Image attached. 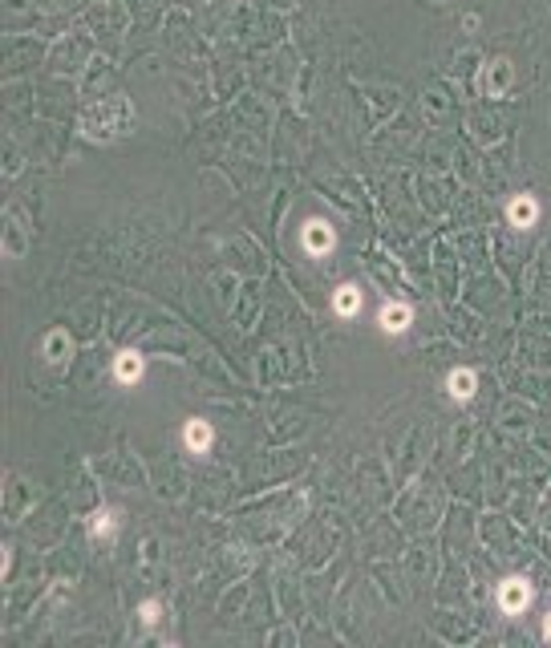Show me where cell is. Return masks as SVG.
Segmentation results:
<instances>
[{
    "label": "cell",
    "mask_w": 551,
    "mask_h": 648,
    "mask_svg": "<svg viewBox=\"0 0 551 648\" xmlns=\"http://www.w3.org/2000/svg\"><path fill=\"white\" fill-rule=\"evenodd\" d=\"M333 308H337V312H345V316H353V312H357V288H353V284H345V288L337 292Z\"/></svg>",
    "instance_id": "obj_2"
},
{
    "label": "cell",
    "mask_w": 551,
    "mask_h": 648,
    "mask_svg": "<svg viewBox=\"0 0 551 648\" xmlns=\"http://www.w3.org/2000/svg\"><path fill=\"white\" fill-rule=\"evenodd\" d=\"M547 632H551V624H547Z\"/></svg>",
    "instance_id": "obj_7"
},
{
    "label": "cell",
    "mask_w": 551,
    "mask_h": 648,
    "mask_svg": "<svg viewBox=\"0 0 551 648\" xmlns=\"http://www.w3.org/2000/svg\"><path fill=\"white\" fill-rule=\"evenodd\" d=\"M450 389H454V397H470V393H474V377H466V373H454V377H450Z\"/></svg>",
    "instance_id": "obj_5"
},
{
    "label": "cell",
    "mask_w": 551,
    "mask_h": 648,
    "mask_svg": "<svg viewBox=\"0 0 551 648\" xmlns=\"http://www.w3.org/2000/svg\"><path fill=\"white\" fill-rule=\"evenodd\" d=\"M187 446H191L194 454H203L211 446V430H207V421H191L187 425Z\"/></svg>",
    "instance_id": "obj_1"
},
{
    "label": "cell",
    "mask_w": 551,
    "mask_h": 648,
    "mask_svg": "<svg viewBox=\"0 0 551 648\" xmlns=\"http://www.w3.org/2000/svg\"><path fill=\"white\" fill-rule=\"evenodd\" d=\"M304 243H312V247H324V243H328V227L324 223H312L304 231Z\"/></svg>",
    "instance_id": "obj_6"
},
{
    "label": "cell",
    "mask_w": 551,
    "mask_h": 648,
    "mask_svg": "<svg viewBox=\"0 0 551 648\" xmlns=\"http://www.w3.org/2000/svg\"><path fill=\"white\" fill-rule=\"evenodd\" d=\"M138 369H142V361H138V353H126L122 356V361H118V381H134V377H138Z\"/></svg>",
    "instance_id": "obj_3"
},
{
    "label": "cell",
    "mask_w": 551,
    "mask_h": 648,
    "mask_svg": "<svg viewBox=\"0 0 551 648\" xmlns=\"http://www.w3.org/2000/svg\"><path fill=\"white\" fill-rule=\"evenodd\" d=\"M381 324H385L389 332H402L405 324H409V308H385V316H381Z\"/></svg>",
    "instance_id": "obj_4"
}]
</instances>
